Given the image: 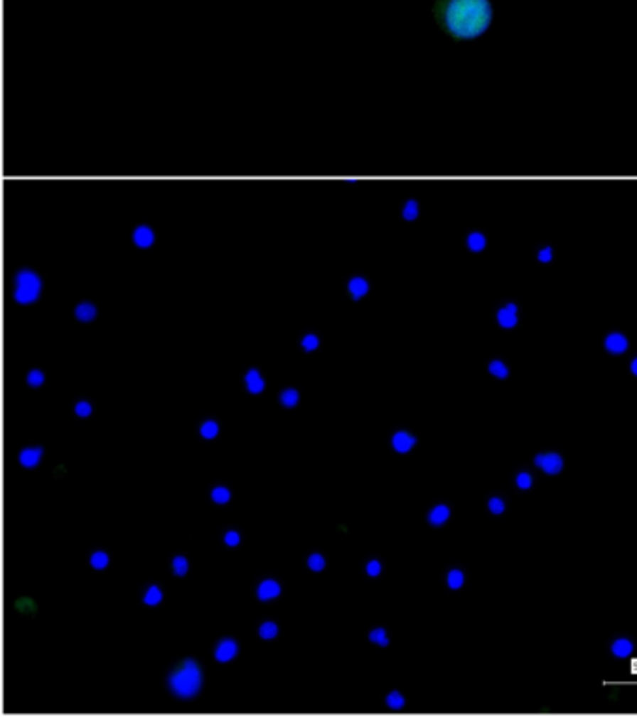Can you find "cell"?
<instances>
[{
    "label": "cell",
    "instance_id": "obj_1",
    "mask_svg": "<svg viewBox=\"0 0 637 717\" xmlns=\"http://www.w3.org/2000/svg\"><path fill=\"white\" fill-rule=\"evenodd\" d=\"M432 16L454 40H475L490 31L493 6L492 0H436Z\"/></svg>",
    "mask_w": 637,
    "mask_h": 717
},
{
    "label": "cell",
    "instance_id": "obj_2",
    "mask_svg": "<svg viewBox=\"0 0 637 717\" xmlns=\"http://www.w3.org/2000/svg\"><path fill=\"white\" fill-rule=\"evenodd\" d=\"M204 669L195 657H183L168 671L165 686L178 701H195L204 689Z\"/></svg>",
    "mask_w": 637,
    "mask_h": 717
},
{
    "label": "cell",
    "instance_id": "obj_3",
    "mask_svg": "<svg viewBox=\"0 0 637 717\" xmlns=\"http://www.w3.org/2000/svg\"><path fill=\"white\" fill-rule=\"evenodd\" d=\"M46 288L43 276L31 267H21L17 269L14 279V297L19 305H32L41 297Z\"/></svg>",
    "mask_w": 637,
    "mask_h": 717
},
{
    "label": "cell",
    "instance_id": "obj_4",
    "mask_svg": "<svg viewBox=\"0 0 637 717\" xmlns=\"http://www.w3.org/2000/svg\"><path fill=\"white\" fill-rule=\"evenodd\" d=\"M531 463L537 467L538 471H542L547 477H557L564 471L567 467V460L562 456L561 452L557 451H540L532 456Z\"/></svg>",
    "mask_w": 637,
    "mask_h": 717
},
{
    "label": "cell",
    "instance_id": "obj_5",
    "mask_svg": "<svg viewBox=\"0 0 637 717\" xmlns=\"http://www.w3.org/2000/svg\"><path fill=\"white\" fill-rule=\"evenodd\" d=\"M520 318H522V311H520L516 299H505L496 308V323L501 327L503 331L516 329L520 325Z\"/></svg>",
    "mask_w": 637,
    "mask_h": 717
},
{
    "label": "cell",
    "instance_id": "obj_6",
    "mask_svg": "<svg viewBox=\"0 0 637 717\" xmlns=\"http://www.w3.org/2000/svg\"><path fill=\"white\" fill-rule=\"evenodd\" d=\"M636 648L637 641L632 637V635H626V633L615 635V637H611L609 642H607V650H609L613 659H617V662L628 659V657L636 652Z\"/></svg>",
    "mask_w": 637,
    "mask_h": 717
},
{
    "label": "cell",
    "instance_id": "obj_7",
    "mask_svg": "<svg viewBox=\"0 0 637 717\" xmlns=\"http://www.w3.org/2000/svg\"><path fill=\"white\" fill-rule=\"evenodd\" d=\"M602 346L604 350H606V353H609V355L613 357H619L628 353V350L632 346V342H630V336H628L626 333L613 329V331H609L606 336H604Z\"/></svg>",
    "mask_w": 637,
    "mask_h": 717
},
{
    "label": "cell",
    "instance_id": "obj_8",
    "mask_svg": "<svg viewBox=\"0 0 637 717\" xmlns=\"http://www.w3.org/2000/svg\"><path fill=\"white\" fill-rule=\"evenodd\" d=\"M389 445L397 454H410V452L419 445V437L417 433H413L412 430H406V428H398L391 433L389 437Z\"/></svg>",
    "mask_w": 637,
    "mask_h": 717
},
{
    "label": "cell",
    "instance_id": "obj_9",
    "mask_svg": "<svg viewBox=\"0 0 637 717\" xmlns=\"http://www.w3.org/2000/svg\"><path fill=\"white\" fill-rule=\"evenodd\" d=\"M241 652V645L236 637H223L213 647V659L217 663L234 662Z\"/></svg>",
    "mask_w": 637,
    "mask_h": 717
},
{
    "label": "cell",
    "instance_id": "obj_10",
    "mask_svg": "<svg viewBox=\"0 0 637 717\" xmlns=\"http://www.w3.org/2000/svg\"><path fill=\"white\" fill-rule=\"evenodd\" d=\"M282 583L275 577H264L260 581L256 583L255 587V596L258 602H273L277 598H281L282 594Z\"/></svg>",
    "mask_w": 637,
    "mask_h": 717
},
{
    "label": "cell",
    "instance_id": "obj_11",
    "mask_svg": "<svg viewBox=\"0 0 637 717\" xmlns=\"http://www.w3.org/2000/svg\"><path fill=\"white\" fill-rule=\"evenodd\" d=\"M424 519L434 529H441V527H445L452 519V507L449 502H436V505H432L428 508Z\"/></svg>",
    "mask_w": 637,
    "mask_h": 717
},
{
    "label": "cell",
    "instance_id": "obj_12",
    "mask_svg": "<svg viewBox=\"0 0 637 717\" xmlns=\"http://www.w3.org/2000/svg\"><path fill=\"white\" fill-rule=\"evenodd\" d=\"M43 456H46V446L41 445L25 446V448H21L19 454H17V462L25 467V469H36V467L41 463Z\"/></svg>",
    "mask_w": 637,
    "mask_h": 717
},
{
    "label": "cell",
    "instance_id": "obj_13",
    "mask_svg": "<svg viewBox=\"0 0 637 717\" xmlns=\"http://www.w3.org/2000/svg\"><path fill=\"white\" fill-rule=\"evenodd\" d=\"M131 241L139 249H150V247L156 245L157 234L150 225H136L131 230Z\"/></svg>",
    "mask_w": 637,
    "mask_h": 717
},
{
    "label": "cell",
    "instance_id": "obj_14",
    "mask_svg": "<svg viewBox=\"0 0 637 717\" xmlns=\"http://www.w3.org/2000/svg\"><path fill=\"white\" fill-rule=\"evenodd\" d=\"M370 288H372L370 281H368L365 275H353L346 281V291L350 293V297L353 301H359V299H363L365 296H368V293H370Z\"/></svg>",
    "mask_w": 637,
    "mask_h": 717
},
{
    "label": "cell",
    "instance_id": "obj_15",
    "mask_svg": "<svg viewBox=\"0 0 637 717\" xmlns=\"http://www.w3.org/2000/svg\"><path fill=\"white\" fill-rule=\"evenodd\" d=\"M243 385H245L249 394H262V392L266 391L267 382L266 377L262 376V372L258 370V368H249V370L243 374Z\"/></svg>",
    "mask_w": 637,
    "mask_h": 717
},
{
    "label": "cell",
    "instance_id": "obj_16",
    "mask_svg": "<svg viewBox=\"0 0 637 717\" xmlns=\"http://www.w3.org/2000/svg\"><path fill=\"white\" fill-rule=\"evenodd\" d=\"M486 370L490 376L496 377V379H499V382H505V379H508L512 374L510 365H508L505 359H501V357H493V359H490V361L486 362Z\"/></svg>",
    "mask_w": 637,
    "mask_h": 717
},
{
    "label": "cell",
    "instance_id": "obj_17",
    "mask_svg": "<svg viewBox=\"0 0 637 717\" xmlns=\"http://www.w3.org/2000/svg\"><path fill=\"white\" fill-rule=\"evenodd\" d=\"M510 480L512 486L516 487L518 492H529V490H532L535 484H537L535 473L529 471V469H520V471H516L510 477Z\"/></svg>",
    "mask_w": 637,
    "mask_h": 717
},
{
    "label": "cell",
    "instance_id": "obj_18",
    "mask_svg": "<svg viewBox=\"0 0 637 717\" xmlns=\"http://www.w3.org/2000/svg\"><path fill=\"white\" fill-rule=\"evenodd\" d=\"M466 583H467V573L464 568L451 566L445 572V585L449 591H460V588L466 587Z\"/></svg>",
    "mask_w": 637,
    "mask_h": 717
},
{
    "label": "cell",
    "instance_id": "obj_19",
    "mask_svg": "<svg viewBox=\"0 0 637 717\" xmlns=\"http://www.w3.org/2000/svg\"><path fill=\"white\" fill-rule=\"evenodd\" d=\"M73 316H75V320L82 321V323H88V321H94L100 316V308H97L96 303L80 301L73 308Z\"/></svg>",
    "mask_w": 637,
    "mask_h": 717
},
{
    "label": "cell",
    "instance_id": "obj_20",
    "mask_svg": "<svg viewBox=\"0 0 637 717\" xmlns=\"http://www.w3.org/2000/svg\"><path fill=\"white\" fill-rule=\"evenodd\" d=\"M111 553L107 551V549H94V551H90V555H88V559H86V562H88V566L90 568H94V570H97V572H101V570H107V568L111 566Z\"/></svg>",
    "mask_w": 637,
    "mask_h": 717
},
{
    "label": "cell",
    "instance_id": "obj_21",
    "mask_svg": "<svg viewBox=\"0 0 637 717\" xmlns=\"http://www.w3.org/2000/svg\"><path fill=\"white\" fill-rule=\"evenodd\" d=\"M163 600H165V591H163L159 585H156V583L148 585V587L144 588V592H142V603L148 607L161 605Z\"/></svg>",
    "mask_w": 637,
    "mask_h": 717
},
{
    "label": "cell",
    "instance_id": "obj_22",
    "mask_svg": "<svg viewBox=\"0 0 637 717\" xmlns=\"http://www.w3.org/2000/svg\"><path fill=\"white\" fill-rule=\"evenodd\" d=\"M277 400H279V404H281L282 407L291 409V407H297L301 404V392H299V389H296V387H287V389H282V391L279 392Z\"/></svg>",
    "mask_w": 637,
    "mask_h": 717
},
{
    "label": "cell",
    "instance_id": "obj_23",
    "mask_svg": "<svg viewBox=\"0 0 637 717\" xmlns=\"http://www.w3.org/2000/svg\"><path fill=\"white\" fill-rule=\"evenodd\" d=\"M488 247V236L482 230H473L466 236V249L471 252H482Z\"/></svg>",
    "mask_w": 637,
    "mask_h": 717
},
{
    "label": "cell",
    "instance_id": "obj_24",
    "mask_svg": "<svg viewBox=\"0 0 637 717\" xmlns=\"http://www.w3.org/2000/svg\"><path fill=\"white\" fill-rule=\"evenodd\" d=\"M367 639H368V642L376 645V647H382V648L391 647V635H389V632H387L385 626L372 627L370 632L367 633Z\"/></svg>",
    "mask_w": 637,
    "mask_h": 717
},
{
    "label": "cell",
    "instance_id": "obj_25",
    "mask_svg": "<svg viewBox=\"0 0 637 717\" xmlns=\"http://www.w3.org/2000/svg\"><path fill=\"white\" fill-rule=\"evenodd\" d=\"M198 433H200L202 439L211 441V439H215V437H219V433H221V424H219V421H215V419H206V421L200 422Z\"/></svg>",
    "mask_w": 637,
    "mask_h": 717
},
{
    "label": "cell",
    "instance_id": "obj_26",
    "mask_svg": "<svg viewBox=\"0 0 637 717\" xmlns=\"http://www.w3.org/2000/svg\"><path fill=\"white\" fill-rule=\"evenodd\" d=\"M421 210H422L421 202L417 200V198H407V200L402 204L400 215L404 221H417L419 215H421Z\"/></svg>",
    "mask_w": 637,
    "mask_h": 717
},
{
    "label": "cell",
    "instance_id": "obj_27",
    "mask_svg": "<svg viewBox=\"0 0 637 717\" xmlns=\"http://www.w3.org/2000/svg\"><path fill=\"white\" fill-rule=\"evenodd\" d=\"M486 510L492 516H503L508 510V501L505 495H490L486 501Z\"/></svg>",
    "mask_w": 637,
    "mask_h": 717
},
{
    "label": "cell",
    "instance_id": "obj_28",
    "mask_svg": "<svg viewBox=\"0 0 637 717\" xmlns=\"http://www.w3.org/2000/svg\"><path fill=\"white\" fill-rule=\"evenodd\" d=\"M279 633H281V626L275 620H264L258 626V637L262 641H273V639L279 637Z\"/></svg>",
    "mask_w": 637,
    "mask_h": 717
},
{
    "label": "cell",
    "instance_id": "obj_29",
    "mask_svg": "<svg viewBox=\"0 0 637 717\" xmlns=\"http://www.w3.org/2000/svg\"><path fill=\"white\" fill-rule=\"evenodd\" d=\"M210 499L215 505H228L232 501V490L228 486H223V484L213 486L210 490Z\"/></svg>",
    "mask_w": 637,
    "mask_h": 717
},
{
    "label": "cell",
    "instance_id": "obj_30",
    "mask_svg": "<svg viewBox=\"0 0 637 717\" xmlns=\"http://www.w3.org/2000/svg\"><path fill=\"white\" fill-rule=\"evenodd\" d=\"M171 570L176 577H183L189 573V570H191V562H189V559H187L186 555H181V553L180 555H174L171 561Z\"/></svg>",
    "mask_w": 637,
    "mask_h": 717
},
{
    "label": "cell",
    "instance_id": "obj_31",
    "mask_svg": "<svg viewBox=\"0 0 637 717\" xmlns=\"http://www.w3.org/2000/svg\"><path fill=\"white\" fill-rule=\"evenodd\" d=\"M73 415L79 419H90L94 415V401L88 398H80L73 401Z\"/></svg>",
    "mask_w": 637,
    "mask_h": 717
},
{
    "label": "cell",
    "instance_id": "obj_32",
    "mask_svg": "<svg viewBox=\"0 0 637 717\" xmlns=\"http://www.w3.org/2000/svg\"><path fill=\"white\" fill-rule=\"evenodd\" d=\"M306 568H309V570H311V572H314V573L323 572V570H326V568H327L326 555H323V553H320V551L311 553V555L306 557Z\"/></svg>",
    "mask_w": 637,
    "mask_h": 717
},
{
    "label": "cell",
    "instance_id": "obj_33",
    "mask_svg": "<svg viewBox=\"0 0 637 717\" xmlns=\"http://www.w3.org/2000/svg\"><path fill=\"white\" fill-rule=\"evenodd\" d=\"M46 382H47L46 370H41V368H32V370L26 372V376H25L26 385L36 387V389H38V387L46 385Z\"/></svg>",
    "mask_w": 637,
    "mask_h": 717
},
{
    "label": "cell",
    "instance_id": "obj_34",
    "mask_svg": "<svg viewBox=\"0 0 637 717\" xmlns=\"http://www.w3.org/2000/svg\"><path fill=\"white\" fill-rule=\"evenodd\" d=\"M321 344L320 335L316 333H306L299 338V346H301L303 351H316Z\"/></svg>",
    "mask_w": 637,
    "mask_h": 717
},
{
    "label": "cell",
    "instance_id": "obj_35",
    "mask_svg": "<svg viewBox=\"0 0 637 717\" xmlns=\"http://www.w3.org/2000/svg\"><path fill=\"white\" fill-rule=\"evenodd\" d=\"M383 570H385V564H383V561H380V559H368L367 562H365V573H367L368 577H380L383 573Z\"/></svg>",
    "mask_w": 637,
    "mask_h": 717
},
{
    "label": "cell",
    "instance_id": "obj_36",
    "mask_svg": "<svg viewBox=\"0 0 637 717\" xmlns=\"http://www.w3.org/2000/svg\"><path fill=\"white\" fill-rule=\"evenodd\" d=\"M241 542H243V534L236 529H228V531L223 532V544L226 547H237Z\"/></svg>",
    "mask_w": 637,
    "mask_h": 717
},
{
    "label": "cell",
    "instance_id": "obj_37",
    "mask_svg": "<svg viewBox=\"0 0 637 717\" xmlns=\"http://www.w3.org/2000/svg\"><path fill=\"white\" fill-rule=\"evenodd\" d=\"M406 702H407V699L402 695L398 689H392V691H389L385 695V704L387 706H391V708H402V706H406Z\"/></svg>",
    "mask_w": 637,
    "mask_h": 717
},
{
    "label": "cell",
    "instance_id": "obj_38",
    "mask_svg": "<svg viewBox=\"0 0 637 717\" xmlns=\"http://www.w3.org/2000/svg\"><path fill=\"white\" fill-rule=\"evenodd\" d=\"M555 256V249L552 245H540L537 249V260L540 264H550Z\"/></svg>",
    "mask_w": 637,
    "mask_h": 717
},
{
    "label": "cell",
    "instance_id": "obj_39",
    "mask_svg": "<svg viewBox=\"0 0 637 717\" xmlns=\"http://www.w3.org/2000/svg\"><path fill=\"white\" fill-rule=\"evenodd\" d=\"M628 372H630L633 377H637V353L632 355V359L628 361Z\"/></svg>",
    "mask_w": 637,
    "mask_h": 717
}]
</instances>
